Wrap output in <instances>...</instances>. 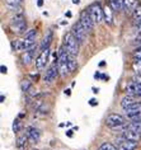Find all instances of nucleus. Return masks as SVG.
I'll return each mask as SVG.
<instances>
[{
  "label": "nucleus",
  "mask_w": 141,
  "mask_h": 150,
  "mask_svg": "<svg viewBox=\"0 0 141 150\" xmlns=\"http://www.w3.org/2000/svg\"><path fill=\"white\" fill-rule=\"evenodd\" d=\"M93 93H98V88H97V89L93 88Z\"/></svg>",
  "instance_id": "obj_40"
},
{
  "label": "nucleus",
  "mask_w": 141,
  "mask_h": 150,
  "mask_svg": "<svg viewBox=\"0 0 141 150\" xmlns=\"http://www.w3.org/2000/svg\"><path fill=\"white\" fill-rule=\"evenodd\" d=\"M135 80H137L136 83H141V74H137V76H135Z\"/></svg>",
  "instance_id": "obj_33"
},
{
  "label": "nucleus",
  "mask_w": 141,
  "mask_h": 150,
  "mask_svg": "<svg viewBox=\"0 0 141 150\" xmlns=\"http://www.w3.org/2000/svg\"><path fill=\"white\" fill-rule=\"evenodd\" d=\"M88 12L90 13L93 21H94L95 23H101V22L103 21V8L101 6L99 3H94V4H92L90 6H89Z\"/></svg>",
  "instance_id": "obj_6"
},
{
  "label": "nucleus",
  "mask_w": 141,
  "mask_h": 150,
  "mask_svg": "<svg viewBox=\"0 0 141 150\" xmlns=\"http://www.w3.org/2000/svg\"><path fill=\"white\" fill-rule=\"evenodd\" d=\"M66 17H68V18H70V17H71V13H70V12H68V13H66Z\"/></svg>",
  "instance_id": "obj_39"
},
{
  "label": "nucleus",
  "mask_w": 141,
  "mask_h": 150,
  "mask_svg": "<svg viewBox=\"0 0 141 150\" xmlns=\"http://www.w3.org/2000/svg\"><path fill=\"white\" fill-rule=\"evenodd\" d=\"M139 145V141H133V140H127V139L121 137L120 142L117 145V150H135Z\"/></svg>",
  "instance_id": "obj_11"
},
{
  "label": "nucleus",
  "mask_w": 141,
  "mask_h": 150,
  "mask_svg": "<svg viewBox=\"0 0 141 150\" xmlns=\"http://www.w3.org/2000/svg\"><path fill=\"white\" fill-rule=\"evenodd\" d=\"M80 23L83 24V27L87 29L88 32H90L94 29V25H95V22L93 21V18L90 16V13L88 12V10H84V12H81V16H80Z\"/></svg>",
  "instance_id": "obj_7"
},
{
  "label": "nucleus",
  "mask_w": 141,
  "mask_h": 150,
  "mask_svg": "<svg viewBox=\"0 0 141 150\" xmlns=\"http://www.w3.org/2000/svg\"><path fill=\"white\" fill-rule=\"evenodd\" d=\"M126 116H127V118L132 120V121H135V120H141V103H135L133 106L126 108Z\"/></svg>",
  "instance_id": "obj_8"
},
{
  "label": "nucleus",
  "mask_w": 141,
  "mask_h": 150,
  "mask_svg": "<svg viewBox=\"0 0 141 150\" xmlns=\"http://www.w3.org/2000/svg\"><path fill=\"white\" fill-rule=\"evenodd\" d=\"M89 104H90V106H97L98 100L97 99H90V100H89Z\"/></svg>",
  "instance_id": "obj_31"
},
{
  "label": "nucleus",
  "mask_w": 141,
  "mask_h": 150,
  "mask_svg": "<svg viewBox=\"0 0 141 150\" xmlns=\"http://www.w3.org/2000/svg\"><path fill=\"white\" fill-rule=\"evenodd\" d=\"M109 6L113 9V12H121L125 9L123 0H109Z\"/></svg>",
  "instance_id": "obj_21"
},
{
  "label": "nucleus",
  "mask_w": 141,
  "mask_h": 150,
  "mask_svg": "<svg viewBox=\"0 0 141 150\" xmlns=\"http://www.w3.org/2000/svg\"><path fill=\"white\" fill-rule=\"evenodd\" d=\"M106 125L111 127V129H120L126 125V120L123 116L118 113H109L106 117Z\"/></svg>",
  "instance_id": "obj_4"
},
{
  "label": "nucleus",
  "mask_w": 141,
  "mask_h": 150,
  "mask_svg": "<svg viewBox=\"0 0 141 150\" xmlns=\"http://www.w3.org/2000/svg\"><path fill=\"white\" fill-rule=\"evenodd\" d=\"M132 66H133V70H135L137 74H141V59H135Z\"/></svg>",
  "instance_id": "obj_28"
},
{
  "label": "nucleus",
  "mask_w": 141,
  "mask_h": 150,
  "mask_svg": "<svg viewBox=\"0 0 141 150\" xmlns=\"http://www.w3.org/2000/svg\"><path fill=\"white\" fill-rule=\"evenodd\" d=\"M132 19H133V22H135L136 25L141 22V4L137 6L135 10H133V13H132Z\"/></svg>",
  "instance_id": "obj_23"
},
{
  "label": "nucleus",
  "mask_w": 141,
  "mask_h": 150,
  "mask_svg": "<svg viewBox=\"0 0 141 150\" xmlns=\"http://www.w3.org/2000/svg\"><path fill=\"white\" fill-rule=\"evenodd\" d=\"M50 54H51L50 48H46V50L41 51L39 56L36 59V67H37V69H38V70L43 69V67L46 66L47 61H49V57H50Z\"/></svg>",
  "instance_id": "obj_10"
},
{
  "label": "nucleus",
  "mask_w": 141,
  "mask_h": 150,
  "mask_svg": "<svg viewBox=\"0 0 141 150\" xmlns=\"http://www.w3.org/2000/svg\"><path fill=\"white\" fill-rule=\"evenodd\" d=\"M69 52L66 50V47L62 45L60 48V52H59L57 56V65H59V70H60V75L62 78H65L70 71H69V66H68V61H69Z\"/></svg>",
  "instance_id": "obj_1"
},
{
  "label": "nucleus",
  "mask_w": 141,
  "mask_h": 150,
  "mask_svg": "<svg viewBox=\"0 0 141 150\" xmlns=\"http://www.w3.org/2000/svg\"><path fill=\"white\" fill-rule=\"evenodd\" d=\"M28 141H29V139H28L27 135H20V136H18L17 140H16V146L19 150H25L28 146Z\"/></svg>",
  "instance_id": "obj_19"
},
{
  "label": "nucleus",
  "mask_w": 141,
  "mask_h": 150,
  "mask_svg": "<svg viewBox=\"0 0 141 150\" xmlns=\"http://www.w3.org/2000/svg\"><path fill=\"white\" fill-rule=\"evenodd\" d=\"M37 5H38V6H42V5H43V0H37Z\"/></svg>",
  "instance_id": "obj_36"
},
{
  "label": "nucleus",
  "mask_w": 141,
  "mask_h": 150,
  "mask_svg": "<svg viewBox=\"0 0 141 150\" xmlns=\"http://www.w3.org/2000/svg\"><path fill=\"white\" fill-rule=\"evenodd\" d=\"M36 50H37V46L35 45V46H33L32 48H29V50H27V51L23 52V55H22V61H23L24 65H29V64H31Z\"/></svg>",
  "instance_id": "obj_13"
},
{
  "label": "nucleus",
  "mask_w": 141,
  "mask_h": 150,
  "mask_svg": "<svg viewBox=\"0 0 141 150\" xmlns=\"http://www.w3.org/2000/svg\"><path fill=\"white\" fill-rule=\"evenodd\" d=\"M66 135H68L69 137H71L73 136V130H68V131H66Z\"/></svg>",
  "instance_id": "obj_35"
},
{
  "label": "nucleus",
  "mask_w": 141,
  "mask_h": 150,
  "mask_svg": "<svg viewBox=\"0 0 141 150\" xmlns=\"http://www.w3.org/2000/svg\"><path fill=\"white\" fill-rule=\"evenodd\" d=\"M121 137H123V139H127V140H133V141H139L140 140V137H141V135L139 132H136V131H132V130H128V129H126L123 132H122V136Z\"/></svg>",
  "instance_id": "obj_16"
},
{
  "label": "nucleus",
  "mask_w": 141,
  "mask_h": 150,
  "mask_svg": "<svg viewBox=\"0 0 141 150\" xmlns=\"http://www.w3.org/2000/svg\"><path fill=\"white\" fill-rule=\"evenodd\" d=\"M52 38H54V33H52V31H49L47 35L44 36L42 43H41V50L43 51V50H46V48H49L51 42H52Z\"/></svg>",
  "instance_id": "obj_20"
},
{
  "label": "nucleus",
  "mask_w": 141,
  "mask_h": 150,
  "mask_svg": "<svg viewBox=\"0 0 141 150\" xmlns=\"http://www.w3.org/2000/svg\"><path fill=\"white\" fill-rule=\"evenodd\" d=\"M137 32H139V35L141 36V22L139 24H137Z\"/></svg>",
  "instance_id": "obj_34"
},
{
  "label": "nucleus",
  "mask_w": 141,
  "mask_h": 150,
  "mask_svg": "<svg viewBox=\"0 0 141 150\" xmlns=\"http://www.w3.org/2000/svg\"><path fill=\"white\" fill-rule=\"evenodd\" d=\"M73 3H74V4H79L80 0H73Z\"/></svg>",
  "instance_id": "obj_38"
},
{
  "label": "nucleus",
  "mask_w": 141,
  "mask_h": 150,
  "mask_svg": "<svg viewBox=\"0 0 141 150\" xmlns=\"http://www.w3.org/2000/svg\"><path fill=\"white\" fill-rule=\"evenodd\" d=\"M60 74V70H59V65L56 62H54L52 65L49 67V70L46 71V75H44V81H46L47 84H51L54 83L55 80H56L57 75Z\"/></svg>",
  "instance_id": "obj_9"
},
{
  "label": "nucleus",
  "mask_w": 141,
  "mask_h": 150,
  "mask_svg": "<svg viewBox=\"0 0 141 150\" xmlns=\"http://www.w3.org/2000/svg\"><path fill=\"white\" fill-rule=\"evenodd\" d=\"M65 94H66V96H70V94H71V91H70V89H66V91H65Z\"/></svg>",
  "instance_id": "obj_37"
},
{
  "label": "nucleus",
  "mask_w": 141,
  "mask_h": 150,
  "mask_svg": "<svg viewBox=\"0 0 141 150\" xmlns=\"http://www.w3.org/2000/svg\"><path fill=\"white\" fill-rule=\"evenodd\" d=\"M79 41L76 40V37L73 35V32H68L64 37V46L66 47L69 55L71 57H76L78 52H79Z\"/></svg>",
  "instance_id": "obj_2"
},
{
  "label": "nucleus",
  "mask_w": 141,
  "mask_h": 150,
  "mask_svg": "<svg viewBox=\"0 0 141 150\" xmlns=\"http://www.w3.org/2000/svg\"><path fill=\"white\" fill-rule=\"evenodd\" d=\"M127 94L131 96H140L141 97V83H132L126 88Z\"/></svg>",
  "instance_id": "obj_17"
},
{
  "label": "nucleus",
  "mask_w": 141,
  "mask_h": 150,
  "mask_svg": "<svg viewBox=\"0 0 141 150\" xmlns=\"http://www.w3.org/2000/svg\"><path fill=\"white\" fill-rule=\"evenodd\" d=\"M133 57L135 59H141V47H137L135 51H133Z\"/></svg>",
  "instance_id": "obj_30"
},
{
  "label": "nucleus",
  "mask_w": 141,
  "mask_h": 150,
  "mask_svg": "<svg viewBox=\"0 0 141 150\" xmlns=\"http://www.w3.org/2000/svg\"><path fill=\"white\" fill-rule=\"evenodd\" d=\"M126 129L136 131V132H139L141 135V120H135V121H132L131 123H128Z\"/></svg>",
  "instance_id": "obj_22"
},
{
  "label": "nucleus",
  "mask_w": 141,
  "mask_h": 150,
  "mask_svg": "<svg viewBox=\"0 0 141 150\" xmlns=\"http://www.w3.org/2000/svg\"><path fill=\"white\" fill-rule=\"evenodd\" d=\"M73 35L76 37V40L79 41V43H84L87 41V35H88V31L83 27V24L80 22H76L75 24L73 25Z\"/></svg>",
  "instance_id": "obj_5"
},
{
  "label": "nucleus",
  "mask_w": 141,
  "mask_h": 150,
  "mask_svg": "<svg viewBox=\"0 0 141 150\" xmlns=\"http://www.w3.org/2000/svg\"><path fill=\"white\" fill-rule=\"evenodd\" d=\"M22 122L19 121V120H16V121H14V123H13V131L14 132H19V131L22 130Z\"/></svg>",
  "instance_id": "obj_29"
},
{
  "label": "nucleus",
  "mask_w": 141,
  "mask_h": 150,
  "mask_svg": "<svg viewBox=\"0 0 141 150\" xmlns=\"http://www.w3.org/2000/svg\"><path fill=\"white\" fill-rule=\"evenodd\" d=\"M68 66H69V71H70V73L75 71V69L78 67V64H76V61H75V57H71V56H70V57H69V61H68Z\"/></svg>",
  "instance_id": "obj_25"
},
{
  "label": "nucleus",
  "mask_w": 141,
  "mask_h": 150,
  "mask_svg": "<svg viewBox=\"0 0 141 150\" xmlns=\"http://www.w3.org/2000/svg\"><path fill=\"white\" fill-rule=\"evenodd\" d=\"M103 19L107 24H112L113 23V9L109 5H106L103 8Z\"/></svg>",
  "instance_id": "obj_15"
},
{
  "label": "nucleus",
  "mask_w": 141,
  "mask_h": 150,
  "mask_svg": "<svg viewBox=\"0 0 141 150\" xmlns=\"http://www.w3.org/2000/svg\"><path fill=\"white\" fill-rule=\"evenodd\" d=\"M141 4L140 0H123V5H125V10L127 13H133V10H135L137 6Z\"/></svg>",
  "instance_id": "obj_18"
},
{
  "label": "nucleus",
  "mask_w": 141,
  "mask_h": 150,
  "mask_svg": "<svg viewBox=\"0 0 141 150\" xmlns=\"http://www.w3.org/2000/svg\"><path fill=\"white\" fill-rule=\"evenodd\" d=\"M20 88H22V91H23L24 93H28L32 89V83L29 80L24 79V80L20 81Z\"/></svg>",
  "instance_id": "obj_24"
},
{
  "label": "nucleus",
  "mask_w": 141,
  "mask_h": 150,
  "mask_svg": "<svg viewBox=\"0 0 141 150\" xmlns=\"http://www.w3.org/2000/svg\"><path fill=\"white\" fill-rule=\"evenodd\" d=\"M0 69H1V73H3V74H6V73H8V69H6V66H4V65H1V67H0Z\"/></svg>",
  "instance_id": "obj_32"
},
{
  "label": "nucleus",
  "mask_w": 141,
  "mask_h": 150,
  "mask_svg": "<svg viewBox=\"0 0 141 150\" xmlns=\"http://www.w3.org/2000/svg\"><path fill=\"white\" fill-rule=\"evenodd\" d=\"M135 103H139L136 100V96H131V94H127L126 97H123V98L121 99V107L122 108H128V107H131L133 106Z\"/></svg>",
  "instance_id": "obj_14"
},
{
  "label": "nucleus",
  "mask_w": 141,
  "mask_h": 150,
  "mask_svg": "<svg viewBox=\"0 0 141 150\" xmlns=\"http://www.w3.org/2000/svg\"><path fill=\"white\" fill-rule=\"evenodd\" d=\"M10 29L16 35H23L25 32V29H27V22H25L24 17L22 14L14 17L12 19V22H10Z\"/></svg>",
  "instance_id": "obj_3"
},
{
  "label": "nucleus",
  "mask_w": 141,
  "mask_h": 150,
  "mask_svg": "<svg viewBox=\"0 0 141 150\" xmlns=\"http://www.w3.org/2000/svg\"><path fill=\"white\" fill-rule=\"evenodd\" d=\"M98 150H117V146H114L111 142H104V144H102L99 146Z\"/></svg>",
  "instance_id": "obj_27"
},
{
  "label": "nucleus",
  "mask_w": 141,
  "mask_h": 150,
  "mask_svg": "<svg viewBox=\"0 0 141 150\" xmlns=\"http://www.w3.org/2000/svg\"><path fill=\"white\" fill-rule=\"evenodd\" d=\"M25 135L28 136L29 141L31 142H38L39 141V137H41V132L38 129H36V127L33 126H28L27 129H25Z\"/></svg>",
  "instance_id": "obj_12"
},
{
  "label": "nucleus",
  "mask_w": 141,
  "mask_h": 150,
  "mask_svg": "<svg viewBox=\"0 0 141 150\" xmlns=\"http://www.w3.org/2000/svg\"><path fill=\"white\" fill-rule=\"evenodd\" d=\"M5 1L9 8H17V6H19L23 3V0H5Z\"/></svg>",
  "instance_id": "obj_26"
}]
</instances>
